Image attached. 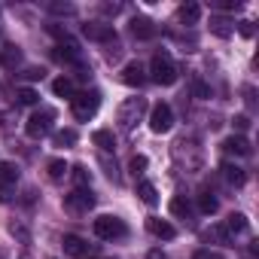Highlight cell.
Instances as JSON below:
<instances>
[{"label": "cell", "instance_id": "cell-4", "mask_svg": "<svg viewBox=\"0 0 259 259\" xmlns=\"http://www.w3.org/2000/svg\"><path fill=\"white\" fill-rule=\"evenodd\" d=\"M52 119H55V110H37V113H31L28 116V122H25V135L28 138H34V141H40V138H46L49 132H52Z\"/></svg>", "mask_w": 259, "mask_h": 259}, {"label": "cell", "instance_id": "cell-13", "mask_svg": "<svg viewBox=\"0 0 259 259\" xmlns=\"http://www.w3.org/2000/svg\"><path fill=\"white\" fill-rule=\"evenodd\" d=\"M220 171H223V177H226L232 186H244V183H247V174H244V168H238L235 162H223V168H220Z\"/></svg>", "mask_w": 259, "mask_h": 259}, {"label": "cell", "instance_id": "cell-12", "mask_svg": "<svg viewBox=\"0 0 259 259\" xmlns=\"http://www.w3.org/2000/svg\"><path fill=\"white\" fill-rule=\"evenodd\" d=\"M147 229H150L156 238H162V241H171V238H177V229H174L168 220H159V217H147Z\"/></svg>", "mask_w": 259, "mask_h": 259}, {"label": "cell", "instance_id": "cell-33", "mask_svg": "<svg viewBox=\"0 0 259 259\" xmlns=\"http://www.w3.org/2000/svg\"><path fill=\"white\" fill-rule=\"evenodd\" d=\"M10 232H13L19 241H25V244L31 241V235H28V229H25V226H16V223H13V226H10Z\"/></svg>", "mask_w": 259, "mask_h": 259}, {"label": "cell", "instance_id": "cell-18", "mask_svg": "<svg viewBox=\"0 0 259 259\" xmlns=\"http://www.w3.org/2000/svg\"><path fill=\"white\" fill-rule=\"evenodd\" d=\"M177 16H180V22H183V25H195V22L201 19V7L189 0V4H183V7L177 10Z\"/></svg>", "mask_w": 259, "mask_h": 259}, {"label": "cell", "instance_id": "cell-6", "mask_svg": "<svg viewBox=\"0 0 259 259\" xmlns=\"http://www.w3.org/2000/svg\"><path fill=\"white\" fill-rule=\"evenodd\" d=\"M64 207H67L70 213H89V210L95 207V192H92L89 186H79V189H73L70 195H64Z\"/></svg>", "mask_w": 259, "mask_h": 259}, {"label": "cell", "instance_id": "cell-31", "mask_svg": "<svg viewBox=\"0 0 259 259\" xmlns=\"http://www.w3.org/2000/svg\"><path fill=\"white\" fill-rule=\"evenodd\" d=\"M128 168H132L135 174H141L147 168V156H132V162H128Z\"/></svg>", "mask_w": 259, "mask_h": 259}, {"label": "cell", "instance_id": "cell-27", "mask_svg": "<svg viewBox=\"0 0 259 259\" xmlns=\"http://www.w3.org/2000/svg\"><path fill=\"white\" fill-rule=\"evenodd\" d=\"M204 238H213V241H217V244H226V247H229V244H232V238H229V232H226V229H223V226H210V229H207V232H204Z\"/></svg>", "mask_w": 259, "mask_h": 259}, {"label": "cell", "instance_id": "cell-30", "mask_svg": "<svg viewBox=\"0 0 259 259\" xmlns=\"http://www.w3.org/2000/svg\"><path fill=\"white\" fill-rule=\"evenodd\" d=\"M73 180H76L79 186H89V171H85V165H76V168H73Z\"/></svg>", "mask_w": 259, "mask_h": 259}, {"label": "cell", "instance_id": "cell-11", "mask_svg": "<svg viewBox=\"0 0 259 259\" xmlns=\"http://www.w3.org/2000/svg\"><path fill=\"white\" fill-rule=\"evenodd\" d=\"M223 150H226L229 156H250V153H253V147H250V141H247L244 135L226 138V141H223Z\"/></svg>", "mask_w": 259, "mask_h": 259}, {"label": "cell", "instance_id": "cell-20", "mask_svg": "<svg viewBox=\"0 0 259 259\" xmlns=\"http://www.w3.org/2000/svg\"><path fill=\"white\" fill-rule=\"evenodd\" d=\"M171 213L180 217V220H189V217H192V204H189V198H186V195H174V198H171Z\"/></svg>", "mask_w": 259, "mask_h": 259}, {"label": "cell", "instance_id": "cell-32", "mask_svg": "<svg viewBox=\"0 0 259 259\" xmlns=\"http://www.w3.org/2000/svg\"><path fill=\"white\" fill-rule=\"evenodd\" d=\"M49 10H52V13H58V16H73V13H76L70 4H52Z\"/></svg>", "mask_w": 259, "mask_h": 259}, {"label": "cell", "instance_id": "cell-24", "mask_svg": "<svg viewBox=\"0 0 259 259\" xmlns=\"http://www.w3.org/2000/svg\"><path fill=\"white\" fill-rule=\"evenodd\" d=\"M217 207H220V201H217V195L204 189V192L198 195V210H201V213H217Z\"/></svg>", "mask_w": 259, "mask_h": 259}, {"label": "cell", "instance_id": "cell-1", "mask_svg": "<svg viewBox=\"0 0 259 259\" xmlns=\"http://www.w3.org/2000/svg\"><path fill=\"white\" fill-rule=\"evenodd\" d=\"M92 229H95V235H98L101 241H119V238H125V235H128V226H125V220H119V217H110V213L98 217V220L92 223Z\"/></svg>", "mask_w": 259, "mask_h": 259}, {"label": "cell", "instance_id": "cell-35", "mask_svg": "<svg viewBox=\"0 0 259 259\" xmlns=\"http://www.w3.org/2000/svg\"><path fill=\"white\" fill-rule=\"evenodd\" d=\"M235 128H238V132H247V128H250V116H235Z\"/></svg>", "mask_w": 259, "mask_h": 259}, {"label": "cell", "instance_id": "cell-2", "mask_svg": "<svg viewBox=\"0 0 259 259\" xmlns=\"http://www.w3.org/2000/svg\"><path fill=\"white\" fill-rule=\"evenodd\" d=\"M147 79H153L156 85H174L177 82V67L171 64V58L168 55H153V61H150V76Z\"/></svg>", "mask_w": 259, "mask_h": 259}, {"label": "cell", "instance_id": "cell-10", "mask_svg": "<svg viewBox=\"0 0 259 259\" xmlns=\"http://www.w3.org/2000/svg\"><path fill=\"white\" fill-rule=\"evenodd\" d=\"M128 28H132V34H135L138 40H153V37H156V25H153L147 16H135L132 22H128Z\"/></svg>", "mask_w": 259, "mask_h": 259}, {"label": "cell", "instance_id": "cell-29", "mask_svg": "<svg viewBox=\"0 0 259 259\" xmlns=\"http://www.w3.org/2000/svg\"><path fill=\"white\" fill-rule=\"evenodd\" d=\"M192 95L204 101V98H210V89H207V85H204L201 79H192Z\"/></svg>", "mask_w": 259, "mask_h": 259}, {"label": "cell", "instance_id": "cell-16", "mask_svg": "<svg viewBox=\"0 0 259 259\" xmlns=\"http://www.w3.org/2000/svg\"><path fill=\"white\" fill-rule=\"evenodd\" d=\"M64 253H70V256H85L89 253V244L79 238V235H64Z\"/></svg>", "mask_w": 259, "mask_h": 259}, {"label": "cell", "instance_id": "cell-39", "mask_svg": "<svg viewBox=\"0 0 259 259\" xmlns=\"http://www.w3.org/2000/svg\"><path fill=\"white\" fill-rule=\"evenodd\" d=\"M10 198H13V189L7 183H0V201H10Z\"/></svg>", "mask_w": 259, "mask_h": 259}, {"label": "cell", "instance_id": "cell-19", "mask_svg": "<svg viewBox=\"0 0 259 259\" xmlns=\"http://www.w3.org/2000/svg\"><path fill=\"white\" fill-rule=\"evenodd\" d=\"M138 195H141V201L150 204V207L159 204V192H156V186H153L150 180H141V183H138Z\"/></svg>", "mask_w": 259, "mask_h": 259}, {"label": "cell", "instance_id": "cell-9", "mask_svg": "<svg viewBox=\"0 0 259 259\" xmlns=\"http://www.w3.org/2000/svg\"><path fill=\"white\" fill-rule=\"evenodd\" d=\"M119 79H122L125 85H132V89H141V85L147 82V67H144L141 61H128V64L122 67Z\"/></svg>", "mask_w": 259, "mask_h": 259}, {"label": "cell", "instance_id": "cell-25", "mask_svg": "<svg viewBox=\"0 0 259 259\" xmlns=\"http://www.w3.org/2000/svg\"><path fill=\"white\" fill-rule=\"evenodd\" d=\"M19 180V168L13 165V162H0V183H16Z\"/></svg>", "mask_w": 259, "mask_h": 259}, {"label": "cell", "instance_id": "cell-26", "mask_svg": "<svg viewBox=\"0 0 259 259\" xmlns=\"http://www.w3.org/2000/svg\"><path fill=\"white\" fill-rule=\"evenodd\" d=\"M16 98H19V104H28V107H31V104H37V101H40V92H37V89H31V85H22V89L16 92Z\"/></svg>", "mask_w": 259, "mask_h": 259}, {"label": "cell", "instance_id": "cell-5", "mask_svg": "<svg viewBox=\"0 0 259 259\" xmlns=\"http://www.w3.org/2000/svg\"><path fill=\"white\" fill-rule=\"evenodd\" d=\"M150 128L156 135H168L171 128H174V110H171V104H165V101H159L153 110H150Z\"/></svg>", "mask_w": 259, "mask_h": 259}, {"label": "cell", "instance_id": "cell-42", "mask_svg": "<svg viewBox=\"0 0 259 259\" xmlns=\"http://www.w3.org/2000/svg\"><path fill=\"white\" fill-rule=\"evenodd\" d=\"M52 259H55V256H52Z\"/></svg>", "mask_w": 259, "mask_h": 259}, {"label": "cell", "instance_id": "cell-17", "mask_svg": "<svg viewBox=\"0 0 259 259\" xmlns=\"http://www.w3.org/2000/svg\"><path fill=\"white\" fill-rule=\"evenodd\" d=\"M76 141H79V135L73 132V128H61V132H55V135H52V144H55V147H61V150L76 147Z\"/></svg>", "mask_w": 259, "mask_h": 259}, {"label": "cell", "instance_id": "cell-23", "mask_svg": "<svg viewBox=\"0 0 259 259\" xmlns=\"http://www.w3.org/2000/svg\"><path fill=\"white\" fill-rule=\"evenodd\" d=\"M0 64H4V67H16V64H22V52H19V46H4V52H0Z\"/></svg>", "mask_w": 259, "mask_h": 259}, {"label": "cell", "instance_id": "cell-14", "mask_svg": "<svg viewBox=\"0 0 259 259\" xmlns=\"http://www.w3.org/2000/svg\"><path fill=\"white\" fill-rule=\"evenodd\" d=\"M226 232H229V238H235V235H241V232H247L250 229V220L244 217V213H229V220H226V226H223Z\"/></svg>", "mask_w": 259, "mask_h": 259}, {"label": "cell", "instance_id": "cell-3", "mask_svg": "<svg viewBox=\"0 0 259 259\" xmlns=\"http://www.w3.org/2000/svg\"><path fill=\"white\" fill-rule=\"evenodd\" d=\"M98 107H101V95L98 92H76L70 98V110H73V116L79 122H89L98 113Z\"/></svg>", "mask_w": 259, "mask_h": 259}, {"label": "cell", "instance_id": "cell-28", "mask_svg": "<svg viewBox=\"0 0 259 259\" xmlns=\"http://www.w3.org/2000/svg\"><path fill=\"white\" fill-rule=\"evenodd\" d=\"M46 168H49V177H52V180H61V177L70 171V168H67V162H61V159H52Z\"/></svg>", "mask_w": 259, "mask_h": 259}, {"label": "cell", "instance_id": "cell-37", "mask_svg": "<svg viewBox=\"0 0 259 259\" xmlns=\"http://www.w3.org/2000/svg\"><path fill=\"white\" fill-rule=\"evenodd\" d=\"M238 31H241L244 37H253V22H238Z\"/></svg>", "mask_w": 259, "mask_h": 259}, {"label": "cell", "instance_id": "cell-22", "mask_svg": "<svg viewBox=\"0 0 259 259\" xmlns=\"http://www.w3.org/2000/svg\"><path fill=\"white\" fill-rule=\"evenodd\" d=\"M210 34H217V37H232V34H235V25H232L229 19L217 16V19H210Z\"/></svg>", "mask_w": 259, "mask_h": 259}, {"label": "cell", "instance_id": "cell-40", "mask_svg": "<svg viewBox=\"0 0 259 259\" xmlns=\"http://www.w3.org/2000/svg\"><path fill=\"white\" fill-rule=\"evenodd\" d=\"M147 259H168V256H165L162 250H150V253H147Z\"/></svg>", "mask_w": 259, "mask_h": 259}, {"label": "cell", "instance_id": "cell-38", "mask_svg": "<svg viewBox=\"0 0 259 259\" xmlns=\"http://www.w3.org/2000/svg\"><path fill=\"white\" fill-rule=\"evenodd\" d=\"M220 10H241V0H223Z\"/></svg>", "mask_w": 259, "mask_h": 259}, {"label": "cell", "instance_id": "cell-15", "mask_svg": "<svg viewBox=\"0 0 259 259\" xmlns=\"http://www.w3.org/2000/svg\"><path fill=\"white\" fill-rule=\"evenodd\" d=\"M92 144H95L98 150H104V153L116 150V138H113V132H110V128H98V132L92 135Z\"/></svg>", "mask_w": 259, "mask_h": 259}, {"label": "cell", "instance_id": "cell-34", "mask_svg": "<svg viewBox=\"0 0 259 259\" xmlns=\"http://www.w3.org/2000/svg\"><path fill=\"white\" fill-rule=\"evenodd\" d=\"M22 76H25V79H43V76H46V70H43V67H28Z\"/></svg>", "mask_w": 259, "mask_h": 259}, {"label": "cell", "instance_id": "cell-7", "mask_svg": "<svg viewBox=\"0 0 259 259\" xmlns=\"http://www.w3.org/2000/svg\"><path fill=\"white\" fill-rule=\"evenodd\" d=\"M144 110H147V101H144V98H128V101L119 107V125H122V128H135V122L141 119Z\"/></svg>", "mask_w": 259, "mask_h": 259}, {"label": "cell", "instance_id": "cell-8", "mask_svg": "<svg viewBox=\"0 0 259 259\" xmlns=\"http://www.w3.org/2000/svg\"><path fill=\"white\" fill-rule=\"evenodd\" d=\"M82 34H85L89 40H98V43H107V46L116 43L113 25H104V22H89V25H82Z\"/></svg>", "mask_w": 259, "mask_h": 259}, {"label": "cell", "instance_id": "cell-41", "mask_svg": "<svg viewBox=\"0 0 259 259\" xmlns=\"http://www.w3.org/2000/svg\"><path fill=\"white\" fill-rule=\"evenodd\" d=\"M104 259H113V256H104Z\"/></svg>", "mask_w": 259, "mask_h": 259}, {"label": "cell", "instance_id": "cell-21", "mask_svg": "<svg viewBox=\"0 0 259 259\" xmlns=\"http://www.w3.org/2000/svg\"><path fill=\"white\" fill-rule=\"evenodd\" d=\"M52 92H55L58 98H73V95H76V85H73L70 76H58V79L52 82Z\"/></svg>", "mask_w": 259, "mask_h": 259}, {"label": "cell", "instance_id": "cell-36", "mask_svg": "<svg viewBox=\"0 0 259 259\" xmlns=\"http://www.w3.org/2000/svg\"><path fill=\"white\" fill-rule=\"evenodd\" d=\"M192 259H223V253H213V250H198Z\"/></svg>", "mask_w": 259, "mask_h": 259}]
</instances>
